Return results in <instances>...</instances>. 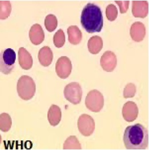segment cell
<instances>
[{
	"mask_svg": "<svg viewBox=\"0 0 149 150\" xmlns=\"http://www.w3.org/2000/svg\"><path fill=\"white\" fill-rule=\"evenodd\" d=\"M123 142L127 150H145L149 146V132L140 124L130 125L124 131Z\"/></svg>",
	"mask_w": 149,
	"mask_h": 150,
	"instance_id": "6da1fadb",
	"label": "cell"
},
{
	"mask_svg": "<svg viewBox=\"0 0 149 150\" xmlns=\"http://www.w3.org/2000/svg\"><path fill=\"white\" fill-rule=\"evenodd\" d=\"M83 28L89 33L100 32L103 26V18L99 7L89 3L83 8L80 18Z\"/></svg>",
	"mask_w": 149,
	"mask_h": 150,
	"instance_id": "7a4b0ae2",
	"label": "cell"
},
{
	"mask_svg": "<svg viewBox=\"0 0 149 150\" xmlns=\"http://www.w3.org/2000/svg\"><path fill=\"white\" fill-rule=\"evenodd\" d=\"M17 90L18 96L22 99H31L36 92V84L33 79L28 76H22L18 80Z\"/></svg>",
	"mask_w": 149,
	"mask_h": 150,
	"instance_id": "3957f363",
	"label": "cell"
},
{
	"mask_svg": "<svg viewBox=\"0 0 149 150\" xmlns=\"http://www.w3.org/2000/svg\"><path fill=\"white\" fill-rule=\"evenodd\" d=\"M16 59L15 52L11 48H7L1 52V72L8 75L12 71Z\"/></svg>",
	"mask_w": 149,
	"mask_h": 150,
	"instance_id": "277c9868",
	"label": "cell"
},
{
	"mask_svg": "<svg viewBox=\"0 0 149 150\" xmlns=\"http://www.w3.org/2000/svg\"><path fill=\"white\" fill-rule=\"evenodd\" d=\"M87 108L94 112H99L104 105V98L99 91L94 89L88 94L85 101Z\"/></svg>",
	"mask_w": 149,
	"mask_h": 150,
	"instance_id": "5b68a950",
	"label": "cell"
},
{
	"mask_svg": "<svg viewBox=\"0 0 149 150\" xmlns=\"http://www.w3.org/2000/svg\"><path fill=\"white\" fill-rule=\"evenodd\" d=\"M64 94L65 99L73 104L80 103L82 97V89L80 85L76 82L68 84L64 88Z\"/></svg>",
	"mask_w": 149,
	"mask_h": 150,
	"instance_id": "8992f818",
	"label": "cell"
},
{
	"mask_svg": "<svg viewBox=\"0 0 149 150\" xmlns=\"http://www.w3.org/2000/svg\"><path fill=\"white\" fill-rule=\"evenodd\" d=\"M77 127L79 131L83 136L89 137L94 132L95 124L91 116L87 114H83L78 119Z\"/></svg>",
	"mask_w": 149,
	"mask_h": 150,
	"instance_id": "52a82bcc",
	"label": "cell"
},
{
	"mask_svg": "<svg viewBox=\"0 0 149 150\" xmlns=\"http://www.w3.org/2000/svg\"><path fill=\"white\" fill-rule=\"evenodd\" d=\"M72 69L70 59L66 57H60L56 64V72L61 79H66L71 74Z\"/></svg>",
	"mask_w": 149,
	"mask_h": 150,
	"instance_id": "ba28073f",
	"label": "cell"
},
{
	"mask_svg": "<svg viewBox=\"0 0 149 150\" xmlns=\"http://www.w3.org/2000/svg\"><path fill=\"white\" fill-rule=\"evenodd\" d=\"M117 64L116 56L111 51H106L100 59V65L106 72H112Z\"/></svg>",
	"mask_w": 149,
	"mask_h": 150,
	"instance_id": "9c48e42d",
	"label": "cell"
},
{
	"mask_svg": "<svg viewBox=\"0 0 149 150\" xmlns=\"http://www.w3.org/2000/svg\"><path fill=\"white\" fill-rule=\"evenodd\" d=\"M138 108L137 104L131 101L125 103L122 108V115L124 120L128 122L134 121L138 117Z\"/></svg>",
	"mask_w": 149,
	"mask_h": 150,
	"instance_id": "30bf717a",
	"label": "cell"
},
{
	"mask_svg": "<svg viewBox=\"0 0 149 150\" xmlns=\"http://www.w3.org/2000/svg\"><path fill=\"white\" fill-rule=\"evenodd\" d=\"M29 35L31 41L35 45L42 43L45 38L44 30L41 25L38 24H36L31 27Z\"/></svg>",
	"mask_w": 149,
	"mask_h": 150,
	"instance_id": "8fae6325",
	"label": "cell"
},
{
	"mask_svg": "<svg viewBox=\"0 0 149 150\" xmlns=\"http://www.w3.org/2000/svg\"><path fill=\"white\" fill-rule=\"evenodd\" d=\"M149 12V5L146 1H133L132 13L134 17L145 18Z\"/></svg>",
	"mask_w": 149,
	"mask_h": 150,
	"instance_id": "7c38bea8",
	"label": "cell"
},
{
	"mask_svg": "<svg viewBox=\"0 0 149 150\" xmlns=\"http://www.w3.org/2000/svg\"><path fill=\"white\" fill-rule=\"evenodd\" d=\"M146 35V28L143 24L140 22H136L131 26L130 35L133 40L140 42L143 40Z\"/></svg>",
	"mask_w": 149,
	"mask_h": 150,
	"instance_id": "4fadbf2b",
	"label": "cell"
},
{
	"mask_svg": "<svg viewBox=\"0 0 149 150\" xmlns=\"http://www.w3.org/2000/svg\"><path fill=\"white\" fill-rule=\"evenodd\" d=\"M18 55L21 67L25 70L31 69L33 65V59L31 54L24 48L21 47L18 50Z\"/></svg>",
	"mask_w": 149,
	"mask_h": 150,
	"instance_id": "5bb4252c",
	"label": "cell"
},
{
	"mask_svg": "<svg viewBox=\"0 0 149 150\" xmlns=\"http://www.w3.org/2000/svg\"><path fill=\"white\" fill-rule=\"evenodd\" d=\"M53 53L49 47L45 46L39 50L38 59L40 63L44 67H48L53 60Z\"/></svg>",
	"mask_w": 149,
	"mask_h": 150,
	"instance_id": "9a60e30c",
	"label": "cell"
},
{
	"mask_svg": "<svg viewBox=\"0 0 149 150\" xmlns=\"http://www.w3.org/2000/svg\"><path fill=\"white\" fill-rule=\"evenodd\" d=\"M62 119V112L60 107L53 104L50 107L48 112V119L50 125L56 126L59 124Z\"/></svg>",
	"mask_w": 149,
	"mask_h": 150,
	"instance_id": "2e32d148",
	"label": "cell"
},
{
	"mask_svg": "<svg viewBox=\"0 0 149 150\" xmlns=\"http://www.w3.org/2000/svg\"><path fill=\"white\" fill-rule=\"evenodd\" d=\"M103 40L101 38L95 36L90 38L88 42V48L89 52L94 54H98L103 48Z\"/></svg>",
	"mask_w": 149,
	"mask_h": 150,
	"instance_id": "e0dca14e",
	"label": "cell"
},
{
	"mask_svg": "<svg viewBox=\"0 0 149 150\" xmlns=\"http://www.w3.org/2000/svg\"><path fill=\"white\" fill-rule=\"evenodd\" d=\"M68 40L73 45L79 44L82 39V33L77 26H71L68 28Z\"/></svg>",
	"mask_w": 149,
	"mask_h": 150,
	"instance_id": "ac0fdd59",
	"label": "cell"
},
{
	"mask_svg": "<svg viewBox=\"0 0 149 150\" xmlns=\"http://www.w3.org/2000/svg\"><path fill=\"white\" fill-rule=\"evenodd\" d=\"M64 150H81V145L75 136L67 138L64 144Z\"/></svg>",
	"mask_w": 149,
	"mask_h": 150,
	"instance_id": "d6986e66",
	"label": "cell"
},
{
	"mask_svg": "<svg viewBox=\"0 0 149 150\" xmlns=\"http://www.w3.org/2000/svg\"><path fill=\"white\" fill-rule=\"evenodd\" d=\"M0 129L3 132H8L12 126V119L9 114L3 113L1 114Z\"/></svg>",
	"mask_w": 149,
	"mask_h": 150,
	"instance_id": "ffe728a7",
	"label": "cell"
},
{
	"mask_svg": "<svg viewBox=\"0 0 149 150\" xmlns=\"http://www.w3.org/2000/svg\"><path fill=\"white\" fill-rule=\"evenodd\" d=\"M45 26L50 32L54 31L57 26V20L53 14L48 15L45 19Z\"/></svg>",
	"mask_w": 149,
	"mask_h": 150,
	"instance_id": "44dd1931",
	"label": "cell"
},
{
	"mask_svg": "<svg viewBox=\"0 0 149 150\" xmlns=\"http://www.w3.org/2000/svg\"><path fill=\"white\" fill-rule=\"evenodd\" d=\"M65 42V34L62 29H59L53 36V43L56 47L61 48Z\"/></svg>",
	"mask_w": 149,
	"mask_h": 150,
	"instance_id": "7402d4cb",
	"label": "cell"
},
{
	"mask_svg": "<svg viewBox=\"0 0 149 150\" xmlns=\"http://www.w3.org/2000/svg\"><path fill=\"white\" fill-rule=\"evenodd\" d=\"M11 12V5L9 1H1V19L7 18Z\"/></svg>",
	"mask_w": 149,
	"mask_h": 150,
	"instance_id": "603a6c76",
	"label": "cell"
},
{
	"mask_svg": "<svg viewBox=\"0 0 149 150\" xmlns=\"http://www.w3.org/2000/svg\"><path fill=\"white\" fill-rule=\"evenodd\" d=\"M106 16L107 19L110 21H114L118 16V10L113 4H110L106 8Z\"/></svg>",
	"mask_w": 149,
	"mask_h": 150,
	"instance_id": "cb8c5ba5",
	"label": "cell"
},
{
	"mask_svg": "<svg viewBox=\"0 0 149 150\" xmlns=\"http://www.w3.org/2000/svg\"><path fill=\"white\" fill-rule=\"evenodd\" d=\"M136 92V87L132 83L128 84L124 88L123 96L124 98H133Z\"/></svg>",
	"mask_w": 149,
	"mask_h": 150,
	"instance_id": "d4e9b609",
	"label": "cell"
},
{
	"mask_svg": "<svg viewBox=\"0 0 149 150\" xmlns=\"http://www.w3.org/2000/svg\"><path fill=\"white\" fill-rule=\"evenodd\" d=\"M115 2L119 5L121 13H124L127 12L128 8V4H129L128 1H115Z\"/></svg>",
	"mask_w": 149,
	"mask_h": 150,
	"instance_id": "484cf974",
	"label": "cell"
}]
</instances>
